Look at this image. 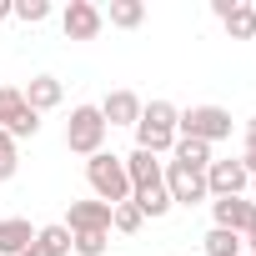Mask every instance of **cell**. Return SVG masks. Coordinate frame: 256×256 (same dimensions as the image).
I'll return each instance as SVG.
<instances>
[{
	"mask_svg": "<svg viewBox=\"0 0 256 256\" xmlns=\"http://www.w3.org/2000/svg\"><path fill=\"white\" fill-rule=\"evenodd\" d=\"M141 96L136 90H106V100H100V120L106 126H136L141 120Z\"/></svg>",
	"mask_w": 256,
	"mask_h": 256,
	"instance_id": "4fadbf2b",
	"label": "cell"
},
{
	"mask_svg": "<svg viewBox=\"0 0 256 256\" xmlns=\"http://www.w3.org/2000/svg\"><path fill=\"white\" fill-rule=\"evenodd\" d=\"M201 246H206V256H241V251H246V241H241L236 231H221V226H211V231L201 236Z\"/></svg>",
	"mask_w": 256,
	"mask_h": 256,
	"instance_id": "d6986e66",
	"label": "cell"
},
{
	"mask_svg": "<svg viewBox=\"0 0 256 256\" xmlns=\"http://www.w3.org/2000/svg\"><path fill=\"white\" fill-rule=\"evenodd\" d=\"M70 236L76 231H110V206L106 201H70V211H66V221H60Z\"/></svg>",
	"mask_w": 256,
	"mask_h": 256,
	"instance_id": "8fae6325",
	"label": "cell"
},
{
	"mask_svg": "<svg viewBox=\"0 0 256 256\" xmlns=\"http://www.w3.org/2000/svg\"><path fill=\"white\" fill-rule=\"evenodd\" d=\"M231 110L226 106H191V110H181V120H176V136H191V141H206V146H216V141H231Z\"/></svg>",
	"mask_w": 256,
	"mask_h": 256,
	"instance_id": "3957f363",
	"label": "cell"
},
{
	"mask_svg": "<svg viewBox=\"0 0 256 256\" xmlns=\"http://www.w3.org/2000/svg\"><path fill=\"white\" fill-rule=\"evenodd\" d=\"M241 241H246V256H256V211H251V221H246V231H241Z\"/></svg>",
	"mask_w": 256,
	"mask_h": 256,
	"instance_id": "d4e9b609",
	"label": "cell"
},
{
	"mask_svg": "<svg viewBox=\"0 0 256 256\" xmlns=\"http://www.w3.org/2000/svg\"><path fill=\"white\" fill-rule=\"evenodd\" d=\"M36 251H40V256H70V231H66L60 221L40 226V231H36Z\"/></svg>",
	"mask_w": 256,
	"mask_h": 256,
	"instance_id": "ac0fdd59",
	"label": "cell"
},
{
	"mask_svg": "<svg viewBox=\"0 0 256 256\" xmlns=\"http://www.w3.org/2000/svg\"><path fill=\"white\" fill-rule=\"evenodd\" d=\"M86 181L96 191V201L106 206H120V201H131V176H126V161L116 151H96L86 161Z\"/></svg>",
	"mask_w": 256,
	"mask_h": 256,
	"instance_id": "7a4b0ae2",
	"label": "cell"
},
{
	"mask_svg": "<svg viewBox=\"0 0 256 256\" xmlns=\"http://www.w3.org/2000/svg\"><path fill=\"white\" fill-rule=\"evenodd\" d=\"M171 161H181V166H191V171H206L216 156H211V146L206 141H191V136H176V146H171Z\"/></svg>",
	"mask_w": 256,
	"mask_h": 256,
	"instance_id": "2e32d148",
	"label": "cell"
},
{
	"mask_svg": "<svg viewBox=\"0 0 256 256\" xmlns=\"http://www.w3.org/2000/svg\"><path fill=\"white\" fill-rule=\"evenodd\" d=\"M60 30H66V40H96L106 30V16H100V6H90V0H70L60 10Z\"/></svg>",
	"mask_w": 256,
	"mask_h": 256,
	"instance_id": "ba28073f",
	"label": "cell"
},
{
	"mask_svg": "<svg viewBox=\"0 0 256 256\" xmlns=\"http://www.w3.org/2000/svg\"><path fill=\"white\" fill-rule=\"evenodd\" d=\"M251 211H256V201L251 196H221V201H211V226H221V231H246V221H251Z\"/></svg>",
	"mask_w": 256,
	"mask_h": 256,
	"instance_id": "7c38bea8",
	"label": "cell"
},
{
	"mask_svg": "<svg viewBox=\"0 0 256 256\" xmlns=\"http://www.w3.org/2000/svg\"><path fill=\"white\" fill-rule=\"evenodd\" d=\"M120 161H126V176H131V196L166 181V161H156L151 151H131V156H120Z\"/></svg>",
	"mask_w": 256,
	"mask_h": 256,
	"instance_id": "30bf717a",
	"label": "cell"
},
{
	"mask_svg": "<svg viewBox=\"0 0 256 256\" xmlns=\"http://www.w3.org/2000/svg\"><path fill=\"white\" fill-rule=\"evenodd\" d=\"M246 196H251V201H256V176H251V186H246Z\"/></svg>",
	"mask_w": 256,
	"mask_h": 256,
	"instance_id": "4316f807",
	"label": "cell"
},
{
	"mask_svg": "<svg viewBox=\"0 0 256 256\" xmlns=\"http://www.w3.org/2000/svg\"><path fill=\"white\" fill-rule=\"evenodd\" d=\"M20 96H26V106H30L36 116H46V110H56V106L66 100V86H60L56 76H30V86H20Z\"/></svg>",
	"mask_w": 256,
	"mask_h": 256,
	"instance_id": "5bb4252c",
	"label": "cell"
},
{
	"mask_svg": "<svg viewBox=\"0 0 256 256\" xmlns=\"http://www.w3.org/2000/svg\"><path fill=\"white\" fill-rule=\"evenodd\" d=\"M36 241V226L26 216H0V256H20Z\"/></svg>",
	"mask_w": 256,
	"mask_h": 256,
	"instance_id": "9a60e30c",
	"label": "cell"
},
{
	"mask_svg": "<svg viewBox=\"0 0 256 256\" xmlns=\"http://www.w3.org/2000/svg\"><path fill=\"white\" fill-rule=\"evenodd\" d=\"M106 131L110 126L100 120V106H76L70 110V120H66V151H76V156H96V151H106Z\"/></svg>",
	"mask_w": 256,
	"mask_h": 256,
	"instance_id": "277c9868",
	"label": "cell"
},
{
	"mask_svg": "<svg viewBox=\"0 0 256 256\" xmlns=\"http://www.w3.org/2000/svg\"><path fill=\"white\" fill-rule=\"evenodd\" d=\"M16 20H26V26L50 20V0H16Z\"/></svg>",
	"mask_w": 256,
	"mask_h": 256,
	"instance_id": "603a6c76",
	"label": "cell"
},
{
	"mask_svg": "<svg viewBox=\"0 0 256 256\" xmlns=\"http://www.w3.org/2000/svg\"><path fill=\"white\" fill-rule=\"evenodd\" d=\"M16 16V0H0V20H10Z\"/></svg>",
	"mask_w": 256,
	"mask_h": 256,
	"instance_id": "484cf974",
	"label": "cell"
},
{
	"mask_svg": "<svg viewBox=\"0 0 256 256\" xmlns=\"http://www.w3.org/2000/svg\"><path fill=\"white\" fill-rule=\"evenodd\" d=\"M211 16L226 26L231 40H256V6L251 0H211Z\"/></svg>",
	"mask_w": 256,
	"mask_h": 256,
	"instance_id": "9c48e42d",
	"label": "cell"
},
{
	"mask_svg": "<svg viewBox=\"0 0 256 256\" xmlns=\"http://www.w3.org/2000/svg\"><path fill=\"white\" fill-rule=\"evenodd\" d=\"M146 226V216L136 211V201H120V206H110V231H120V236H136Z\"/></svg>",
	"mask_w": 256,
	"mask_h": 256,
	"instance_id": "ffe728a7",
	"label": "cell"
},
{
	"mask_svg": "<svg viewBox=\"0 0 256 256\" xmlns=\"http://www.w3.org/2000/svg\"><path fill=\"white\" fill-rule=\"evenodd\" d=\"M16 171H20V141L0 131V181H16Z\"/></svg>",
	"mask_w": 256,
	"mask_h": 256,
	"instance_id": "7402d4cb",
	"label": "cell"
},
{
	"mask_svg": "<svg viewBox=\"0 0 256 256\" xmlns=\"http://www.w3.org/2000/svg\"><path fill=\"white\" fill-rule=\"evenodd\" d=\"M0 131L16 136V141H30V136L40 131V116L26 106L20 86H0Z\"/></svg>",
	"mask_w": 256,
	"mask_h": 256,
	"instance_id": "5b68a950",
	"label": "cell"
},
{
	"mask_svg": "<svg viewBox=\"0 0 256 256\" xmlns=\"http://www.w3.org/2000/svg\"><path fill=\"white\" fill-rule=\"evenodd\" d=\"M106 241H110V231H76L70 236V251L76 256H106Z\"/></svg>",
	"mask_w": 256,
	"mask_h": 256,
	"instance_id": "44dd1931",
	"label": "cell"
},
{
	"mask_svg": "<svg viewBox=\"0 0 256 256\" xmlns=\"http://www.w3.org/2000/svg\"><path fill=\"white\" fill-rule=\"evenodd\" d=\"M246 186H251V171L241 166V156H226V161H211V166H206V191H211V201H221V196H246Z\"/></svg>",
	"mask_w": 256,
	"mask_h": 256,
	"instance_id": "52a82bcc",
	"label": "cell"
},
{
	"mask_svg": "<svg viewBox=\"0 0 256 256\" xmlns=\"http://www.w3.org/2000/svg\"><path fill=\"white\" fill-rule=\"evenodd\" d=\"M176 120H181V110H176L171 100H146V106H141V120L131 126V131H136V151L171 156V146H176Z\"/></svg>",
	"mask_w": 256,
	"mask_h": 256,
	"instance_id": "6da1fadb",
	"label": "cell"
},
{
	"mask_svg": "<svg viewBox=\"0 0 256 256\" xmlns=\"http://www.w3.org/2000/svg\"><path fill=\"white\" fill-rule=\"evenodd\" d=\"M166 191H171V206H201V201H211L206 171H191L181 161H166Z\"/></svg>",
	"mask_w": 256,
	"mask_h": 256,
	"instance_id": "8992f818",
	"label": "cell"
},
{
	"mask_svg": "<svg viewBox=\"0 0 256 256\" xmlns=\"http://www.w3.org/2000/svg\"><path fill=\"white\" fill-rule=\"evenodd\" d=\"M241 166H246V171L256 176V116H251V120L241 126Z\"/></svg>",
	"mask_w": 256,
	"mask_h": 256,
	"instance_id": "cb8c5ba5",
	"label": "cell"
},
{
	"mask_svg": "<svg viewBox=\"0 0 256 256\" xmlns=\"http://www.w3.org/2000/svg\"><path fill=\"white\" fill-rule=\"evenodd\" d=\"M116 30H136L141 20H146V6H141V0H110V6L100 10Z\"/></svg>",
	"mask_w": 256,
	"mask_h": 256,
	"instance_id": "e0dca14e",
	"label": "cell"
}]
</instances>
